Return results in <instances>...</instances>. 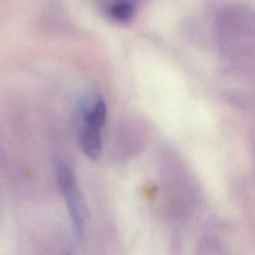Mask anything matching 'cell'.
I'll use <instances>...</instances> for the list:
<instances>
[{
  "instance_id": "obj_1",
  "label": "cell",
  "mask_w": 255,
  "mask_h": 255,
  "mask_svg": "<svg viewBox=\"0 0 255 255\" xmlns=\"http://www.w3.org/2000/svg\"><path fill=\"white\" fill-rule=\"evenodd\" d=\"M56 177L69 210L73 232L77 237H81L85 228L86 212L74 172L67 163L59 161L56 164Z\"/></svg>"
},
{
  "instance_id": "obj_2",
  "label": "cell",
  "mask_w": 255,
  "mask_h": 255,
  "mask_svg": "<svg viewBox=\"0 0 255 255\" xmlns=\"http://www.w3.org/2000/svg\"><path fill=\"white\" fill-rule=\"evenodd\" d=\"M78 142L83 151L90 159H98L103 149L102 128L80 122L78 128Z\"/></svg>"
},
{
  "instance_id": "obj_3",
  "label": "cell",
  "mask_w": 255,
  "mask_h": 255,
  "mask_svg": "<svg viewBox=\"0 0 255 255\" xmlns=\"http://www.w3.org/2000/svg\"><path fill=\"white\" fill-rule=\"evenodd\" d=\"M108 12L113 19L119 22H127L132 17L134 6L130 0H118L109 5Z\"/></svg>"
},
{
  "instance_id": "obj_4",
  "label": "cell",
  "mask_w": 255,
  "mask_h": 255,
  "mask_svg": "<svg viewBox=\"0 0 255 255\" xmlns=\"http://www.w3.org/2000/svg\"><path fill=\"white\" fill-rule=\"evenodd\" d=\"M108 1H109V3H110L109 5H111L112 3H114V2H116V1H118V0H108Z\"/></svg>"
}]
</instances>
